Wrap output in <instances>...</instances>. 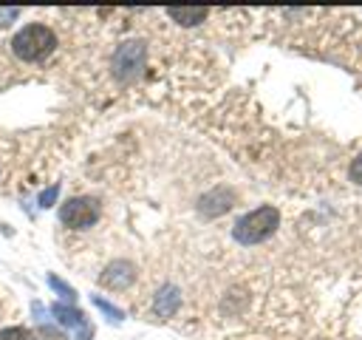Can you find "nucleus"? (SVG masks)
<instances>
[{
  "label": "nucleus",
  "instance_id": "nucleus-14",
  "mask_svg": "<svg viewBox=\"0 0 362 340\" xmlns=\"http://www.w3.org/2000/svg\"><path fill=\"white\" fill-rule=\"evenodd\" d=\"M348 173H351V178H354L356 184H362V153L351 162V170H348Z\"/></svg>",
  "mask_w": 362,
  "mask_h": 340
},
{
  "label": "nucleus",
  "instance_id": "nucleus-6",
  "mask_svg": "<svg viewBox=\"0 0 362 340\" xmlns=\"http://www.w3.org/2000/svg\"><path fill=\"white\" fill-rule=\"evenodd\" d=\"M133 280H136V266L130 261H113L99 275V283L107 289H127Z\"/></svg>",
  "mask_w": 362,
  "mask_h": 340
},
{
  "label": "nucleus",
  "instance_id": "nucleus-13",
  "mask_svg": "<svg viewBox=\"0 0 362 340\" xmlns=\"http://www.w3.org/2000/svg\"><path fill=\"white\" fill-rule=\"evenodd\" d=\"M57 196H59V184H54V187L42 190V193H40V207H51V204L57 201Z\"/></svg>",
  "mask_w": 362,
  "mask_h": 340
},
{
  "label": "nucleus",
  "instance_id": "nucleus-12",
  "mask_svg": "<svg viewBox=\"0 0 362 340\" xmlns=\"http://www.w3.org/2000/svg\"><path fill=\"white\" fill-rule=\"evenodd\" d=\"M37 340H65V334L59 332V329H54V326H40L37 329Z\"/></svg>",
  "mask_w": 362,
  "mask_h": 340
},
{
  "label": "nucleus",
  "instance_id": "nucleus-1",
  "mask_svg": "<svg viewBox=\"0 0 362 340\" xmlns=\"http://www.w3.org/2000/svg\"><path fill=\"white\" fill-rule=\"evenodd\" d=\"M57 48V34L45 23H28L11 37V51L23 62H40Z\"/></svg>",
  "mask_w": 362,
  "mask_h": 340
},
{
  "label": "nucleus",
  "instance_id": "nucleus-3",
  "mask_svg": "<svg viewBox=\"0 0 362 340\" xmlns=\"http://www.w3.org/2000/svg\"><path fill=\"white\" fill-rule=\"evenodd\" d=\"M102 204L93 196H74L59 207V221L71 230H88L99 221Z\"/></svg>",
  "mask_w": 362,
  "mask_h": 340
},
{
  "label": "nucleus",
  "instance_id": "nucleus-9",
  "mask_svg": "<svg viewBox=\"0 0 362 340\" xmlns=\"http://www.w3.org/2000/svg\"><path fill=\"white\" fill-rule=\"evenodd\" d=\"M90 300H93V306H96V309H99V312H102V314H105V317H107L110 323H119V320L124 317V312H122V309H116L113 303H107V300H105L102 295H93Z\"/></svg>",
  "mask_w": 362,
  "mask_h": 340
},
{
  "label": "nucleus",
  "instance_id": "nucleus-10",
  "mask_svg": "<svg viewBox=\"0 0 362 340\" xmlns=\"http://www.w3.org/2000/svg\"><path fill=\"white\" fill-rule=\"evenodd\" d=\"M48 286H51V289H54L59 298H65L68 303H74V300H76V292H74V289H71V286H68L62 278H57V275H48Z\"/></svg>",
  "mask_w": 362,
  "mask_h": 340
},
{
  "label": "nucleus",
  "instance_id": "nucleus-2",
  "mask_svg": "<svg viewBox=\"0 0 362 340\" xmlns=\"http://www.w3.org/2000/svg\"><path fill=\"white\" fill-rule=\"evenodd\" d=\"M277 224H280L277 207L263 204V207H257V210H252V212H246V215H240V218L235 221L232 238H235L238 244H243V246H252V244L266 241V238L277 230Z\"/></svg>",
  "mask_w": 362,
  "mask_h": 340
},
{
  "label": "nucleus",
  "instance_id": "nucleus-4",
  "mask_svg": "<svg viewBox=\"0 0 362 340\" xmlns=\"http://www.w3.org/2000/svg\"><path fill=\"white\" fill-rule=\"evenodd\" d=\"M144 57H147V48L141 40H127L116 48L113 54V74L122 79V82H133L141 68H144Z\"/></svg>",
  "mask_w": 362,
  "mask_h": 340
},
{
  "label": "nucleus",
  "instance_id": "nucleus-5",
  "mask_svg": "<svg viewBox=\"0 0 362 340\" xmlns=\"http://www.w3.org/2000/svg\"><path fill=\"white\" fill-rule=\"evenodd\" d=\"M51 314H54V320H57L59 326L71 329L76 340H90V337H93V326L88 323L85 312H79L76 306H71V303H54V306H51Z\"/></svg>",
  "mask_w": 362,
  "mask_h": 340
},
{
  "label": "nucleus",
  "instance_id": "nucleus-11",
  "mask_svg": "<svg viewBox=\"0 0 362 340\" xmlns=\"http://www.w3.org/2000/svg\"><path fill=\"white\" fill-rule=\"evenodd\" d=\"M0 340H31V334L23 326H8L0 332Z\"/></svg>",
  "mask_w": 362,
  "mask_h": 340
},
{
  "label": "nucleus",
  "instance_id": "nucleus-7",
  "mask_svg": "<svg viewBox=\"0 0 362 340\" xmlns=\"http://www.w3.org/2000/svg\"><path fill=\"white\" fill-rule=\"evenodd\" d=\"M178 303H181L178 289H175V286H164V289L156 295L153 309H156V314H158V317H170V314L178 309Z\"/></svg>",
  "mask_w": 362,
  "mask_h": 340
},
{
  "label": "nucleus",
  "instance_id": "nucleus-8",
  "mask_svg": "<svg viewBox=\"0 0 362 340\" xmlns=\"http://www.w3.org/2000/svg\"><path fill=\"white\" fill-rule=\"evenodd\" d=\"M209 14V8H167V17L181 23V26H195V23H204Z\"/></svg>",
  "mask_w": 362,
  "mask_h": 340
}]
</instances>
